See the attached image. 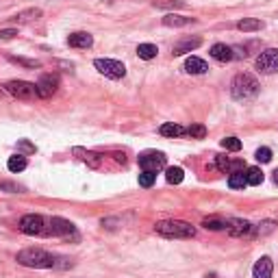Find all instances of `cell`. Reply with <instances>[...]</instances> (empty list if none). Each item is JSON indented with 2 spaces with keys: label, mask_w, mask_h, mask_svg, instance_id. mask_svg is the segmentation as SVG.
Wrapping results in <instances>:
<instances>
[{
  "label": "cell",
  "mask_w": 278,
  "mask_h": 278,
  "mask_svg": "<svg viewBox=\"0 0 278 278\" xmlns=\"http://www.w3.org/2000/svg\"><path fill=\"white\" fill-rule=\"evenodd\" d=\"M15 261L24 267H35V269H48L57 265V257H52L50 252H46L42 248H24L18 252Z\"/></svg>",
  "instance_id": "6da1fadb"
},
{
  "label": "cell",
  "mask_w": 278,
  "mask_h": 278,
  "mask_svg": "<svg viewBox=\"0 0 278 278\" xmlns=\"http://www.w3.org/2000/svg\"><path fill=\"white\" fill-rule=\"evenodd\" d=\"M231 94L237 102L252 100V98H257V94H259V80L252 74H248V72H241V74H237L233 78Z\"/></svg>",
  "instance_id": "7a4b0ae2"
},
{
  "label": "cell",
  "mask_w": 278,
  "mask_h": 278,
  "mask_svg": "<svg viewBox=\"0 0 278 278\" xmlns=\"http://www.w3.org/2000/svg\"><path fill=\"white\" fill-rule=\"evenodd\" d=\"M154 231L168 237V239H191L196 235V226H191L189 222H183V219H163V222L154 226Z\"/></svg>",
  "instance_id": "3957f363"
},
{
  "label": "cell",
  "mask_w": 278,
  "mask_h": 278,
  "mask_svg": "<svg viewBox=\"0 0 278 278\" xmlns=\"http://www.w3.org/2000/svg\"><path fill=\"white\" fill-rule=\"evenodd\" d=\"M20 231L29 237H48V219L44 215L29 213L20 219Z\"/></svg>",
  "instance_id": "277c9868"
},
{
  "label": "cell",
  "mask_w": 278,
  "mask_h": 278,
  "mask_svg": "<svg viewBox=\"0 0 278 278\" xmlns=\"http://www.w3.org/2000/svg\"><path fill=\"white\" fill-rule=\"evenodd\" d=\"M137 161H139V168L144 172H154V174H157L159 170L165 168L168 159H165V154L159 152V150H146V152L139 154Z\"/></svg>",
  "instance_id": "5b68a950"
},
{
  "label": "cell",
  "mask_w": 278,
  "mask_h": 278,
  "mask_svg": "<svg viewBox=\"0 0 278 278\" xmlns=\"http://www.w3.org/2000/svg\"><path fill=\"white\" fill-rule=\"evenodd\" d=\"M5 89L13 98H18V100H33V98H37V87L35 83H29V80H9V83H5Z\"/></svg>",
  "instance_id": "8992f818"
},
{
  "label": "cell",
  "mask_w": 278,
  "mask_h": 278,
  "mask_svg": "<svg viewBox=\"0 0 278 278\" xmlns=\"http://www.w3.org/2000/svg\"><path fill=\"white\" fill-rule=\"evenodd\" d=\"M94 68L100 72V74H104L107 78H113V80L126 76L124 63H120V61H116V59H96V61H94Z\"/></svg>",
  "instance_id": "52a82bcc"
},
{
  "label": "cell",
  "mask_w": 278,
  "mask_h": 278,
  "mask_svg": "<svg viewBox=\"0 0 278 278\" xmlns=\"http://www.w3.org/2000/svg\"><path fill=\"white\" fill-rule=\"evenodd\" d=\"M70 235H76V228L70 219H63V217L48 219V237H63V239H70Z\"/></svg>",
  "instance_id": "ba28073f"
},
{
  "label": "cell",
  "mask_w": 278,
  "mask_h": 278,
  "mask_svg": "<svg viewBox=\"0 0 278 278\" xmlns=\"http://www.w3.org/2000/svg\"><path fill=\"white\" fill-rule=\"evenodd\" d=\"M257 70L263 74H276L278 72V48H267L257 57Z\"/></svg>",
  "instance_id": "9c48e42d"
},
{
  "label": "cell",
  "mask_w": 278,
  "mask_h": 278,
  "mask_svg": "<svg viewBox=\"0 0 278 278\" xmlns=\"http://www.w3.org/2000/svg\"><path fill=\"white\" fill-rule=\"evenodd\" d=\"M37 98H50L57 87H59V76L57 74H44L42 78L37 80Z\"/></svg>",
  "instance_id": "30bf717a"
},
{
  "label": "cell",
  "mask_w": 278,
  "mask_h": 278,
  "mask_svg": "<svg viewBox=\"0 0 278 278\" xmlns=\"http://www.w3.org/2000/svg\"><path fill=\"white\" fill-rule=\"evenodd\" d=\"M226 231L231 233L233 237H248L252 235V231H255V226H252L250 222H246V219H226Z\"/></svg>",
  "instance_id": "8fae6325"
},
{
  "label": "cell",
  "mask_w": 278,
  "mask_h": 278,
  "mask_svg": "<svg viewBox=\"0 0 278 278\" xmlns=\"http://www.w3.org/2000/svg\"><path fill=\"white\" fill-rule=\"evenodd\" d=\"M200 44H202L200 37H183V39H178V42L174 44V48H172V54H174V57L187 54V52L196 50V48H198Z\"/></svg>",
  "instance_id": "7c38bea8"
},
{
  "label": "cell",
  "mask_w": 278,
  "mask_h": 278,
  "mask_svg": "<svg viewBox=\"0 0 278 278\" xmlns=\"http://www.w3.org/2000/svg\"><path fill=\"white\" fill-rule=\"evenodd\" d=\"M272 272H274V263L269 257H261L255 267H252V278H272Z\"/></svg>",
  "instance_id": "4fadbf2b"
},
{
  "label": "cell",
  "mask_w": 278,
  "mask_h": 278,
  "mask_svg": "<svg viewBox=\"0 0 278 278\" xmlns=\"http://www.w3.org/2000/svg\"><path fill=\"white\" fill-rule=\"evenodd\" d=\"M68 44H70V48H92L94 37L85 31H78V33H72L68 37Z\"/></svg>",
  "instance_id": "5bb4252c"
},
{
  "label": "cell",
  "mask_w": 278,
  "mask_h": 278,
  "mask_svg": "<svg viewBox=\"0 0 278 278\" xmlns=\"http://www.w3.org/2000/svg\"><path fill=\"white\" fill-rule=\"evenodd\" d=\"M211 57L219 63H226V61H233V46H226V44H213L211 46Z\"/></svg>",
  "instance_id": "9a60e30c"
},
{
  "label": "cell",
  "mask_w": 278,
  "mask_h": 278,
  "mask_svg": "<svg viewBox=\"0 0 278 278\" xmlns=\"http://www.w3.org/2000/svg\"><path fill=\"white\" fill-rule=\"evenodd\" d=\"M72 152H74L83 163H87L89 168H94V170L100 168V154H96V152H92V150H85V148H74Z\"/></svg>",
  "instance_id": "2e32d148"
},
{
  "label": "cell",
  "mask_w": 278,
  "mask_h": 278,
  "mask_svg": "<svg viewBox=\"0 0 278 278\" xmlns=\"http://www.w3.org/2000/svg\"><path fill=\"white\" fill-rule=\"evenodd\" d=\"M196 20L193 18H185V15H176V13H168L163 15V24L165 26H174V29H181V26H189Z\"/></svg>",
  "instance_id": "e0dca14e"
},
{
  "label": "cell",
  "mask_w": 278,
  "mask_h": 278,
  "mask_svg": "<svg viewBox=\"0 0 278 278\" xmlns=\"http://www.w3.org/2000/svg\"><path fill=\"white\" fill-rule=\"evenodd\" d=\"M207 70H209L207 61L198 59V57H189V59L185 61V72H189V74H204Z\"/></svg>",
  "instance_id": "ac0fdd59"
},
{
  "label": "cell",
  "mask_w": 278,
  "mask_h": 278,
  "mask_svg": "<svg viewBox=\"0 0 278 278\" xmlns=\"http://www.w3.org/2000/svg\"><path fill=\"white\" fill-rule=\"evenodd\" d=\"M159 133L163 135V137H183V135H187V128H183L181 124H163L161 128H159Z\"/></svg>",
  "instance_id": "d6986e66"
},
{
  "label": "cell",
  "mask_w": 278,
  "mask_h": 278,
  "mask_svg": "<svg viewBox=\"0 0 278 278\" xmlns=\"http://www.w3.org/2000/svg\"><path fill=\"white\" fill-rule=\"evenodd\" d=\"M237 29L243 31V33H255V31H261L263 29V22L257 20V18H243L237 24Z\"/></svg>",
  "instance_id": "ffe728a7"
},
{
  "label": "cell",
  "mask_w": 278,
  "mask_h": 278,
  "mask_svg": "<svg viewBox=\"0 0 278 278\" xmlns=\"http://www.w3.org/2000/svg\"><path fill=\"white\" fill-rule=\"evenodd\" d=\"M159 52V48L154 46V44H139L137 46V54H139V59H146V61H150L154 59Z\"/></svg>",
  "instance_id": "44dd1931"
},
{
  "label": "cell",
  "mask_w": 278,
  "mask_h": 278,
  "mask_svg": "<svg viewBox=\"0 0 278 278\" xmlns=\"http://www.w3.org/2000/svg\"><path fill=\"white\" fill-rule=\"evenodd\" d=\"M246 185H248V181H246V174H243V172H233V174L228 176V187H231V189H243Z\"/></svg>",
  "instance_id": "7402d4cb"
},
{
  "label": "cell",
  "mask_w": 278,
  "mask_h": 278,
  "mask_svg": "<svg viewBox=\"0 0 278 278\" xmlns=\"http://www.w3.org/2000/svg\"><path fill=\"white\" fill-rule=\"evenodd\" d=\"M7 168H9V172H13V174L26 170V159H24V154H15V157H11L7 161Z\"/></svg>",
  "instance_id": "603a6c76"
},
{
  "label": "cell",
  "mask_w": 278,
  "mask_h": 278,
  "mask_svg": "<svg viewBox=\"0 0 278 278\" xmlns=\"http://www.w3.org/2000/svg\"><path fill=\"white\" fill-rule=\"evenodd\" d=\"M183 178H185L183 168H168V170H165V181H168L170 185L183 183Z\"/></svg>",
  "instance_id": "cb8c5ba5"
},
{
  "label": "cell",
  "mask_w": 278,
  "mask_h": 278,
  "mask_svg": "<svg viewBox=\"0 0 278 278\" xmlns=\"http://www.w3.org/2000/svg\"><path fill=\"white\" fill-rule=\"evenodd\" d=\"M39 15H42V9H26V11H22V13H18L15 15V22L18 24H26V22H33V20H37Z\"/></svg>",
  "instance_id": "d4e9b609"
},
{
  "label": "cell",
  "mask_w": 278,
  "mask_h": 278,
  "mask_svg": "<svg viewBox=\"0 0 278 278\" xmlns=\"http://www.w3.org/2000/svg\"><path fill=\"white\" fill-rule=\"evenodd\" d=\"M243 174H246L248 185H255L257 187V185L263 183V172H261V168H248Z\"/></svg>",
  "instance_id": "484cf974"
},
{
  "label": "cell",
  "mask_w": 278,
  "mask_h": 278,
  "mask_svg": "<svg viewBox=\"0 0 278 278\" xmlns=\"http://www.w3.org/2000/svg\"><path fill=\"white\" fill-rule=\"evenodd\" d=\"M15 148H18V154H24V157H29V154H35V152H37L35 144H31L29 139H18Z\"/></svg>",
  "instance_id": "4316f807"
},
{
  "label": "cell",
  "mask_w": 278,
  "mask_h": 278,
  "mask_svg": "<svg viewBox=\"0 0 278 278\" xmlns=\"http://www.w3.org/2000/svg\"><path fill=\"white\" fill-rule=\"evenodd\" d=\"M202 226L207 228V231H226V219H219V217H209L204 219Z\"/></svg>",
  "instance_id": "83f0119b"
},
{
  "label": "cell",
  "mask_w": 278,
  "mask_h": 278,
  "mask_svg": "<svg viewBox=\"0 0 278 278\" xmlns=\"http://www.w3.org/2000/svg\"><path fill=\"white\" fill-rule=\"evenodd\" d=\"M154 7H159V9H183L185 3L183 0H154Z\"/></svg>",
  "instance_id": "f1b7e54d"
},
{
  "label": "cell",
  "mask_w": 278,
  "mask_h": 278,
  "mask_svg": "<svg viewBox=\"0 0 278 278\" xmlns=\"http://www.w3.org/2000/svg\"><path fill=\"white\" fill-rule=\"evenodd\" d=\"M9 61H11V63H18V65H24V68H31V70L42 68V63H39V61H35V59H24V57H9Z\"/></svg>",
  "instance_id": "f546056e"
},
{
  "label": "cell",
  "mask_w": 278,
  "mask_h": 278,
  "mask_svg": "<svg viewBox=\"0 0 278 278\" xmlns=\"http://www.w3.org/2000/svg\"><path fill=\"white\" fill-rule=\"evenodd\" d=\"M222 148L224 150H231V152H239L241 150V142L237 137H224L222 139Z\"/></svg>",
  "instance_id": "4dcf8cb0"
},
{
  "label": "cell",
  "mask_w": 278,
  "mask_h": 278,
  "mask_svg": "<svg viewBox=\"0 0 278 278\" xmlns=\"http://www.w3.org/2000/svg\"><path fill=\"white\" fill-rule=\"evenodd\" d=\"M154 181H157V174H154V172H142V174H139V185L146 187V189L152 187Z\"/></svg>",
  "instance_id": "1f68e13d"
},
{
  "label": "cell",
  "mask_w": 278,
  "mask_h": 278,
  "mask_svg": "<svg viewBox=\"0 0 278 278\" xmlns=\"http://www.w3.org/2000/svg\"><path fill=\"white\" fill-rule=\"evenodd\" d=\"M215 165H217L219 172L228 174V170H231V159H228L226 154H215Z\"/></svg>",
  "instance_id": "d6a6232c"
},
{
  "label": "cell",
  "mask_w": 278,
  "mask_h": 278,
  "mask_svg": "<svg viewBox=\"0 0 278 278\" xmlns=\"http://www.w3.org/2000/svg\"><path fill=\"white\" fill-rule=\"evenodd\" d=\"M187 135H191L193 139H204L207 137V128H204L202 124H191L189 128H187Z\"/></svg>",
  "instance_id": "836d02e7"
},
{
  "label": "cell",
  "mask_w": 278,
  "mask_h": 278,
  "mask_svg": "<svg viewBox=\"0 0 278 278\" xmlns=\"http://www.w3.org/2000/svg\"><path fill=\"white\" fill-rule=\"evenodd\" d=\"M276 228V222H272V219H265V222H261L259 226H257V235H267V233H272Z\"/></svg>",
  "instance_id": "e575fe53"
},
{
  "label": "cell",
  "mask_w": 278,
  "mask_h": 278,
  "mask_svg": "<svg viewBox=\"0 0 278 278\" xmlns=\"http://www.w3.org/2000/svg\"><path fill=\"white\" fill-rule=\"evenodd\" d=\"M255 157H257L259 163H269V161H272V150H269V148H259Z\"/></svg>",
  "instance_id": "d590c367"
},
{
  "label": "cell",
  "mask_w": 278,
  "mask_h": 278,
  "mask_svg": "<svg viewBox=\"0 0 278 278\" xmlns=\"http://www.w3.org/2000/svg\"><path fill=\"white\" fill-rule=\"evenodd\" d=\"M0 189H3V191H9V193H20L22 187L15 185V183H0Z\"/></svg>",
  "instance_id": "8d00e7d4"
},
{
  "label": "cell",
  "mask_w": 278,
  "mask_h": 278,
  "mask_svg": "<svg viewBox=\"0 0 278 278\" xmlns=\"http://www.w3.org/2000/svg\"><path fill=\"white\" fill-rule=\"evenodd\" d=\"M15 35H18V31H15V29H5V31H0V39H3V42H7V39H13Z\"/></svg>",
  "instance_id": "74e56055"
},
{
  "label": "cell",
  "mask_w": 278,
  "mask_h": 278,
  "mask_svg": "<svg viewBox=\"0 0 278 278\" xmlns=\"http://www.w3.org/2000/svg\"><path fill=\"white\" fill-rule=\"evenodd\" d=\"M274 183H276V185H278V170H276V172H274Z\"/></svg>",
  "instance_id": "f35d334b"
},
{
  "label": "cell",
  "mask_w": 278,
  "mask_h": 278,
  "mask_svg": "<svg viewBox=\"0 0 278 278\" xmlns=\"http://www.w3.org/2000/svg\"><path fill=\"white\" fill-rule=\"evenodd\" d=\"M204 278H217V274H207V276H204Z\"/></svg>",
  "instance_id": "ab89813d"
},
{
  "label": "cell",
  "mask_w": 278,
  "mask_h": 278,
  "mask_svg": "<svg viewBox=\"0 0 278 278\" xmlns=\"http://www.w3.org/2000/svg\"><path fill=\"white\" fill-rule=\"evenodd\" d=\"M107 3H113V0H107Z\"/></svg>",
  "instance_id": "60d3db41"
}]
</instances>
